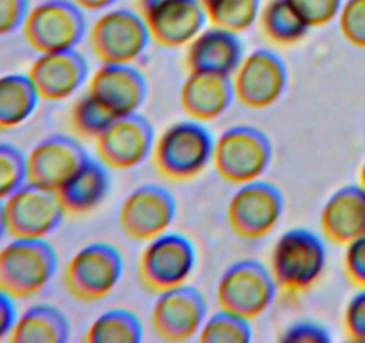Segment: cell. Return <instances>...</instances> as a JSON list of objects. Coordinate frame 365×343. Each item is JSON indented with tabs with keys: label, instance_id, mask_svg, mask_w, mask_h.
Instances as JSON below:
<instances>
[{
	"label": "cell",
	"instance_id": "6da1fadb",
	"mask_svg": "<svg viewBox=\"0 0 365 343\" xmlns=\"http://www.w3.org/2000/svg\"><path fill=\"white\" fill-rule=\"evenodd\" d=\"M327 247L321 236L309 229L285 231L274 243L269 257V270L278 289L299 295L319 282L327 270Z\"/></svg>",
	"mask_w": 365,
	"mask_h": 343
},
{
	"label": "cell",
	"instance_id": "7a4b0ae2",
	"mask_svg": "<svg viewBox=\"0 0 365 343\" xmlns=\"http://www.w3.org/2000/svg\"><path fill=\"white\" fill-rule=\"evenodd\" d=\"M214 141L203 121L191 118L171 124L155 139L153 166L168 181H191L212 163Z\"/></svg>",
	"mask_w": 365,
	"mask_h": 343
},
{
	"label": "cell",
	"instance_id": "3957f363",
	"mask_svg": "<svg viewBox=\"0 0 365 343\" xmlns=\"http://www.w3.org/2000/svg\"><path fill=\"white\" fill-rule=\"evenodd\" d=\"M57 270V252L45 238H13L0 249V292L11 299L41 293Z\"/></svg>",
	"mask_w": 365,
	"mask_h": 343
},
{
	"label": "cell",
	"instance_id": "277c9868",
	"mask_svg": "<svg viewBox=\"0 0 365 343\" xmlns=\"http://www.w3.org/2000/svg\"><path fill=\"white\" fill-rule=\"evenodd\" d=\"M271 157L273 145L269 136L253 125L227 129L214 141V168L223 181L235 186L262 177L269 168Z\"/></svg>",
	"mask_w": 365,
	"mask_h": 343
},
{
	"label": "cell",
	"instance_id": "5b68a950",
	"mask_svg": "<svg viewBox=\"0 0 365 343\" xmlns=\"http://www.w3.org/2000/svg\"><path fill=\"white\" fill-rule=\"evenodd\" d=\"M89 46L102 64H132L148 49L152 36L139 11H102L89 27Z\"/></svg>",
	"mask_w": 365,
	"mask_h": 343
},
{
	"label": "cell",
	"instance_id": "8992f818",
	"mask_svg": "<svg viewBox=\"0 0 365 343\" xmlns=\"http://www.w3.org/2000/svg\"><path fill=\"white\" fill-rule=\"evenodd\" d=\"M123 275V256L109 243H89L71 256L64 268V288L77 302L106 299Z\"/></svg>",
	"mask_w": 365,
	"mask_h": 343
},
{
	"label": "cell",
	"instance_id": "52a82bcc",
	"mask_svg": "<svg viewBox=\"0 0 365 343\" xmlns=\"http://www.w3.org/2000/svg\"><path fill=\"white\" fill-rule=\"evenodd\" d=\"M86 11L73 0H45L29 9L24 38L38 54L77 49L88 32Z\"/></svg>",
	"mask_w": 365,
	"mask_h": 343
},
{
	"label": "cell",
	"instance_id": "ba28073f",
	"mask_svg": "<svg viewBox=\"0 0 365 343\" xmlns=\"http://www.w3.org/2000/svg\"><path fill=\"white\" fill-rule=\"evenodd\" d=\"M277 292L278 286L266 264L257 259H242L223 272L216 300L220 309L255 320L269 309Z\"/></svg>",
	"mask_w": 365,
	"mask_h": 343
},
{
	"label": "cell",
	"instance_id": "9c48e42d",
	"mask_svg": "<svg viewBox=\"0 0 365 343\" xmlns=\"http://www.w3.org/2000/svg\"><path fill=\"white\" fill-rule=\"evenodd\" d=\"M196 267V249L187 236L164 232L146 242L138 261V279L153 293L187 284Z\"/></svg>",
	"mask_w": 365,
	"mask_h": 343
},
{
	"label": "cell",
	"instance_id": "30bf717a",
	"mask_svg": "<svg viewBox=\"0 0 365 343\" xmlns=\"http://www.w3.org/2000/svg\"><path fill=\"white\" fill-rule=\"evenodd\" d=\"M285 200L273 182H246L235 189L227 207V222L242 239L266 238L280 222Z\"/></svg>",
	"mask_w": 365,
	"mask_h": 343
},
{
	"label": "cell",
	"instance_id": "8fae6325",
	"mask_svg": "<svg viewBox=\"0 0 365 343\" xmlns=\"http://www.w3.org/2000/svg\"><path fill=\"white\" fill-rule=\"evenodd\" d=\"M6 234L11 238H46L63 222L64 211L57 192L25 182L2 202Z\"/></svg>",
	"mask_w": 365,
	"mask_h": 343
},
{
	"label": "cell",
	"instance_id": "7c38bea8",
	"mask_svg": "<svg viewBox=\"0 0 365 343\" xmlns=\"http://www.w3.org/2000/svg\"><path fill=\"white\" fill-rule=\"evenodd\" d=\"M177 218L173 193L159 184H145L128 193L120 206V229L127 238L146 243L170 231Z\"/></svg>",
	"mask_w": 365,
	"mask_h": 343
},
{
	"label": "cell",
	"instance_id": "4fadbf2b",
	"mask_svg": "<svg viewBox=\"0 0 365 343\" xmlns=\"http://www.w3.org/2000/svg\"><path fill=\"white\" fill-rule=\"evenodd\" d=\"M287 66L278 54L257 49L245 56L232 75L235 99L250 109H267L284 96L287 89Z\"/></svg>",
	"mask_w": 365,
	"mask_h": 343
},
{
	"label": "cell",
	"instance_id": "5bb4252c",
	"mask_svg": "<svg viewBox=\"0 0 365 343\" xmlns=\"http://www.w3.org/2000/svg\"><path fill=\"white\" fill-rule=\"evenodd\" d=\"M153 127L143 114L118 116L95 139L96 159L109 170H130L145 163L153 152Z\"/></svg>",
	"mask_w": 365,
	"mask_h": 343
},
{
	"label": "cell",
	"instance_id": "9a60e30c",
	"mask_svg": "<svg viewBox=\"0 0 365 343\" xmlns=\"http://www.w3.org/2000/svg\"><path fill=\"white\" fill-rule=\"evenodd\" d=\"M152 41L164 49L187 46L205 29L207 14L200 0H138Z\"/></svg>",
	"mask_w": 365,
	"mask_h": 343
},
{
	"label": "cell",
	"instance_id": "2e32d148",
	"mask_svg": "<svg viewBox=\"0 0 365 343\" xmlns=\"http://www.w3.org/2000/svg\"><path fill=\"white\" fill-rule=\"evenodd\" d=\"M205 320V297L195 286L187 284L159 293L150 313L153 332L170 343L189 342L198 336Z\"/></svg>",
	"mask_w": 365,
	"mask_h": 343
},
{
	"label": "cell",
	"instance_id": "e0dca14e",
	"mask_svg": "<svg viewBox=\"0 0 365 343\" xmlns=\"http://www.w3.org/2000/svg\"><path fill=\"white\" fill-rule=\"evenodd\" d=\"M88 159V150L77 139L48 136L27 154V182L57 192Z\"/></svg>",
	"mask_w": 365,
	"mask_h": 343
},
{
	"label": "cell",
	"instance_id": "ac0fdd59",
	"mask_svg": "<svg viewBox=\"0 0 365 343\" xmlns=\"http://www.w3.org/2000/svg\"><path fill=\"white\" fill-rule=\"evenodd\" d=\"M27 75L38 89L41 100H68L89 81V66L77 49L39 54Z\"/></svg>",
	"mask_w": 365,
	"mask_h": 343
},
{
	"label": "cell",
	"instance_id": "d6986e66",
	"mask_svg": "<svg viewBox=\"0 0 365 343\" xmlns=\"http://www.w3.org/2000/svg\"><path fill=\"white\" fill-rule=\"evenodd\" d=\"M88 91L118 118L141 109L148 95V82L132 64H102L89 77Z\"/></svg>",
	"mask_w": 365,
	"mask_h": 343
},
{
	"label": "cell",
	"instance_id": "ffe728a7",
	"mask_svg": "<svg viewBox=\"0 0 365 343\" xmlns=\"http://www.w3.org/2000/svg\"><path fill=\"white\" fill-rule=\"evenodd\" d=\"M245 59V46L235 32L214 27L203 29L185 50V66L189 71L216 74L232 77Z\"/></svg>",
	"mask_w": 365,
	"mask_h": 343
},
{
	"label": "cell",
	"instance_id": "44dd1931",
	"mask_svg": "<svg viewBox=\"0 0 365 343\" xmlns=\"http://www.w3.org/2000/svg\"><path fill=\"white\" fill-rule=\"evenodd\" d=\"M235 99L232 77L189 71L180 88V106L189 118L198 121L217 120Z\"/></svg>",
	"mask_w": 365,
	"mask_h": 343
},
{
	"label": "cell",
	"instance_id": "7402d4cb",
	"mask_svg": "<svg viewBox=\"0 0 365 343\" xmlns=\"http://www.w3.org/2000/svg\"><path fill=\"white\" fill-rule=\"evenodd\" d=\"M321 231L328 242L348 245L365 234V189L346 186L337 189L321 211Z\"/></svg>",
	"mask_w": 365,
	"mask_h": 343
},
{
	"label": "cell",
	"instance_id": "603a6c76",
	"mask_svg": "<svg viewBox=\"0 0 365 343\" xmlns=\"http://www.w3.org/2000/svg\"><path fill=\"white\" fill-rule=\"evenodd\" d=\"M110 188L109 168L89 157L59 189L61 204L70 217H84L106 200Z\"/></svg>",
	"mask_w": 365,
	"mask_h": 343
},
{
	"label": "cell",
	"instance_id": "cb8c5ba5",
	"mask_svg": "<svg viewBox=\"0 0 365 343\" xmlns=\"http://www.w3.org/2000/svg\"><path fill=\"white\" fill-rule=\"evenodd\" d=\"M70 322L56 306L38 304L16 318L9 342L13 343H64L70 338Z\"/></svg>",
	"mask_w": 365,
	"mask_h": 343
},
{
	"label": "cell",
	"instance_id": "d4e9b609",
	"mask_svg": "<svg viewBox=\"0 0 365 343\" xmlns=\"http://www.w3.org/2000/svg\"><path fill=\"white\" fill-rule=\"evenodd\" d=\"M39 100L38 89L29 75H0V131H11L25 124L34 114Z\"/></svg>",
	"mask_w": 365,
	"mask_h": 343
},
{
	"label": "cell",
	"instance_id": "484cf974",
	"mask_svg": "<svg viewBox=\"0 0 365 343\" xmlns=\"http://www.w3.org/2000/svg\"><path fill=\"white\" fill-rule=\"evenodd\" d=\"M260 29L271 43L291 46L307 38L310 27L289 4V0H269L260 9Z\"/></svg>",
	"mask_w": 365,
	"mask_h": 343
},
{
	"label": "cell",
	"instance_id": "4316f807",
	"mask_svg": "<svg viewBox=\"0 0 365 343\" xmlns=\"http://www.w3.org/2000/svg\"><path fill=\"white\" fill-rule=\"evenodd\" d=\"M82 339L86 343H139L143 324L134 311L110 307L91 322Z\"/></svg>",
	"mask_w": 365,
	"mask_h": 343
},
{
	"label": "cell",
	"instance_id": "83f0119b",
	"mask_svg": "<svg viewBox=\"0 0 365 343\" xmlns=\"http://www.w3.org/2000/svg\"><path fill=\"white\" fill-rule=\"evenodd\" d=\"M207 21L214 27L242 34L257 24L262 0H200Z\"/></svg>",
	"mask_w": 365,
	"mask_h": 343
},
{
	"label": "cell",
	"instance_id": "f1b7e54d",
	"mask_svg": "<svg viewBox=\"0 0 365 343\" xmlns=\"http://www.w3.org/2000/svg\"><path fill=\"white\" fill-rule=\"evenodd\" d=\"M114 118L116 116L103 104H100L91 93L86 91L71 104L70 127L73 129L75 134L82 138L96 139Z\"/></svg>",
	"mask_w": 365,
	"mask_h": 343
},
{
	"label": "cell",
	"instance_id": "f546056e",
	"mask_svg": "<svg viewBox=\"0 0 365 343\" xmlns=\"http://www.w3.org/2000/svg\"><path fill=\"white\" fill-rule=\"evenodd\" d=\"M252 320L220 309L207 317L198 339L202 343H248L252 339Z\"/></svg>",
	"mask_w": 365,
	"mask_h": 343
},
{
	"label": "cell",
	"instance_id": "4dcf8cb0",
	"mask_svg": "<svg viewBox=\"0 0 365 343\" xmlns=\"http://www.w3.org/2000/svg\"><path fill=\"white\" fill-rule=\"evenodd\" d=\"M27 182V156L18 146L0 143V202Z\"/></svg>",
	"mask_w": 365,
	"mask_h": 343
},
{
	"label": "cell",
	"instance_id": "1f68e13d",
	"mask_svg": "<svg viewBox=\"0 0 365 343\" xmlns=\"http://www.w3.org/2000/svg\"><path fill=\"white\" fill-rule=\"evenodd\" d=\"M337 20L346 41L365 49V0H344Z\"/></svg>",
	"mask_w": 365,
	"mask_h": 343
},
{
	"label": "cell",
	"instance_id": "d6a6232c",
	"mask_svg": "<svg viewBox=\"0 0 365 343\" xmlns=\"http://www.w3.org/2000/svg\"><path fill=\"white\" fill-rule=\"evenodd\" d=\"M310 29L324 27L341 13L344 0H289Z\"/></svg>",
	"mask_w": 365,
	"mask_h": 343
},
{
	"label": "cell",
	"instance_id": "836d02e7",
	"mask_svg": "<svg viewBox=\"0 0 365 343\" xmlns=\"http://www.w3.org/2000/svg\"><path fill=\"white\" fill-rule=\"evenodd\" d=\"M342 322L349 339L365 342V288H359V292L346 304Z\"/></svg>",
	"mask_w": 365,
	"mask_h": 343
},
{
	"label": "cell",
	"instance_id": "e575fe53",
	"mask_svg": "<svg viewBox=\"0 0 365 343\" xmlns=\"http://www.w3.org/2000/svg\"><path fill=\"white\" fill-rule=\"evenodd\" d=\"M344 272L351 284L365 288V234L351 239L346 245Z\"/></svg>",
	"mask_w": 365,
	"mask_h": 343
},
{
	"label": "cell",
	"instance_id": "d590c367",
	"mask_svg": "<svg viewBox=\"0 0 365 343\" xmlns=\"http://www.w3.org/2000/svg\"><path fill=\"white\" fill-rule=\"evenodd\" d=\"M29 9V0H0V36L24 27Z\"/></svg>",
	"mask_w": 365,
	"mask_h": 343
},
{
	"label": "cell",
	"instance_id": "8d00e7d4",
	"mask_svg": "<svg viewBox=\"0 0 365 343\" xmlns=\"http://www.w3.org/2000/svg\"><path fill=\"white\" fill-rule=\"evenodd\" d=\"M330 339L331 336L327 329L316 322H298L282 334V342L289 343H327Z\"/></svg>",
	"mask_w": 365,
	"mask_h": 343
},
{
	"label": "cell",
	"instance_id": "74e56055",
	"mask_svg": "<svg viewBox=\"0 0 365 343\" xmlns=\"http://www.w3.org/2000/svg\"><path fill=\"white\" fill-rule=\"evenodd\" d=\"M14 299L0 292V339L9 338L14 324H16V307H14Z\"/></svg>",
	"mask_w": 365,
	"mask_h": 343
},
{
	"label": "cell",
	"instance_id": "f35d334b",
	"mask_svg": "<svg viewBox=\"0 0 365 343\" xmlns=\"http://www.w3.org/2000/svg\"><path fill=\"white\" fill-rule=\"evenodd\" d=\"M81 9L91 11V13H102V11L113 7L118 0H73Z\"/></svg>",
	"mask_w": 365,
	"mask_h": 343
},
{
	"label": "cell",
	"instance_id": "ab89813d",
	"mask_svg": "<svg viewBox=\"0 0 365 343\" xmlns=\"http://www.w3.org/2000/svg\"><path fill=\"white\" fill-rule=\"evenodd\" d=\"M6 234V222H4V209H2V202H0V238Z\"/></svg>",
	"mask_w": 365,
	"mask_h": 343
},
{
	"label": "cell",
	"instance_id": "60d3db41",
	"mask_svg": "<svg viewBox=\"0 0 365 343\" xmlns=\"http://www.w3.org/2000/svg\"><path fill=\"white\" fill-rule=\"evenodd\" d=\"M360 186H362V188L365 189V161H364V164H362V168H360Z\"/></svg>",
	"mask_w": 365,
	"mask_h": 343
}]
</instances>
